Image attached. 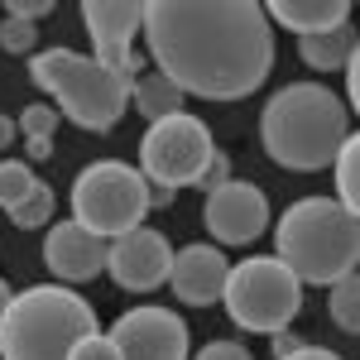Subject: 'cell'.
<instances>
[{
  "label": "cell",
  "mask_w": 360,
  "mask_h": 360,
  "mask_svg": "<svg viewBox=\"0 0 360 360\" xmlns=\"http://www.w3.org/2000/svg\"><path fill=\"white\" fill-rule=\"evenodd\" d=\"M332 173H336V202L346 212H356V202H360V139L356 135L341 139V149H336V159H332Z\"/></svg>",
  "instance_id": "18"
},
{
  "label": "cell",
  "mask_w": 360,
  "mask_h": 360,
  "mask_svg": "<svg viewBox=\"0 0 360 360\" xmlns=\"http://www.w3.org/2000/svg\"><path fill=\"white\" fill-rule=\"evenodd\" d=\"M34 183H39V178H34V168H29L25 159H0V207H5V212L20 207Z\"/></svg>",
  "instance_id": "21"
},
{
  "label": "cell",
  "mask_w": 360,
  "mask_h": 360,
  "mask_svg": "<svg viewBox=\"0 0 360 360\" xmlns=\"http://www.w3.org/2000/svg\"><path fill=\"white\" fill-rule=\"evenodd\" d=\"M298 58H303L307 68H317V72L346 68V63L356 58V25H336V29H327V34L298 39Z\"/></svg>",
  "instance_id": "16"
},
{
  "label": "cell",
  "mask_w": 360,
  "mask_h": 360,
  "mask_svg": "<svg viewBox=\"0 0 360 360\" xmlns=\"http://www.w3.org/2000/svg\"><path fill=\"white\" fill-rule=\"evenodd\" d=\"M10 221L20 226V231H39V226H49V221H53V188H49V183H34L25 202L10 207Z\"/></svg>",
  "instance_id": "20"
},
{
  "label": "cell",
  "mask_w": 360,
  "mask_h": 360,
  "mask_svg": "<svg viewBox=\"0 0 360 360\" xmlns=\"http://www.w3.org/2000/svg\"><path fill=\"white\" fill-rule=\"evenodd\" d=\"M346 120H351V111L341 106V96L332 86L288 82L259 111V144L278 168L317 173V168H332L341 139L351 135Z\"/></svg>",
  "instance_id": "2"
},
{
  "label": "cell",
  "mask_w": 360,
  "mask_h": 360,
  "mask_svg": "<svg viewBox=\"0 0 360 360\" xmlns=\"http://www.w3.org/2000/svg\"><path fill=\"white\" fill-rule=\"evenodd\" d=\"M193 360H255V356H250L240 341H207Z\"/></svg>",
  "instance_id": "27"
},
{
  "label": "cell",
  "mask_w": 360,
  "mask_h": 360,
  "mask_svg": "<svg viewBox=\"0 0 360 360\" xmlns=\"http://www.w3.org/2000/svg\"><path fill=\"white\" fill-rule=\"evenodd\" d=\"M96 307L68 283H34L0 312V360H68V351L96 336Z\"/></svg>",
  "instance_id": "4"
},
{
  "label": "cell",
  "mask_w": 360,
  "mask_h": 360,
  "mask_svg": "<svg viewBox=\"0 0 360 360\" xmlns=\"http://www.w3.org/2000/svg\"><path fill=\"white\" fill-rule=\"evenodd\" d=\"M298 346H303V341H298V336L288 332V327H283V332H274V336H269V351H274V360L293 356V351H298Z\"/></svg>",
  "instance_id": "29"
},
{
  "label": "cell",
  "mask_w": 360,
  "mask_h": 360,
  "mask_svg": "<svg viewBox=\"0 0 360 360\" xmlns=\"http://www.w3.org/2000/svg\"><path fill=\"white\" fill-rule=\"evenodd\" d=\"M20 130H25L29 139H53V130H58V106H25Z\"/></svg>",
  "instance_id": "23"
},
{
  "label": "cell",
  "mask_w": 360,
  "mask_h": 360,
  "mask_svg": "<svg viewBox=\"0 0 360 360\" xmlns=\"http://www.w3.org/2000/svg\"><path fill=\"white\" fill-rule=\"evenodd\" d=\"M283 360H341V356H336V351H327V346H307V341H303L293 356H283Z\"/></svg>",
  "instance_id": "30"
},
{
  "label": "cell",
  "mask_w": 360,
  "mask_h": 360,
  "mask_svg": "<svg viewBox=\"0 0 360 360\" xmlns=\"http://www.w3.org/2000/svg\"><path fill=\"white\" fill-rule=\"evenodd\" d=\"M274 259H283L298 283L332 288L360 264V217L346 212L336 197H303L278 217Z\"/></svg>",
  "instance_id": "3"
},
{
  "label": "cell",
  "mask_w": 360,
  "mask_h": 360,
  "mask_svg": "<svg viewBox=\"0 0 360 360\" xmlns=\"http://www.w3.org/2000/svg\"><path fill=\"white\" fill-rule=\"evenodd\" d=\"M346 111H360V53L346 63V101H341Z\"/></svg>",
  "instance_id": "28"
},
{
  "label": "cell",
  "mask_w": 360,
  "mask_h": 360,
  "mask_svg": "<svg viewBox=\"0 0 360 360\" xmlns=\"http://www.w3.org/2000/svg\"><path fill=\"white\" fill-rule=\"evenodd\" d=\"M120 360H188V322L168 307H130L111 327Z\"/></svg>",
  "instance_id": "9"
},
{
  "label": "cell",
  "mask_w": 360,
  "mask_h": 360,
  "mask_svg": "<svg viewBox=\"0 0 360 360\" xmlns=\"http://www.w3.org/2000/svg\"><path fill=\"white\" fill-rule=\"evenodd\" d=\"M106 245L111 240L82 231L77 221H58L44 240V264L63 283H91L96 274H106Z\"/></svg>",
  "instance_id": "13"
},
{
  "label": "cell",
  "mask_w": 360,
  "mask_h": 360,
  "mask_svg": "<svg viewBox=\"0 0 360 360\" xmlns=\"http://www.w3.org/2000/svg\"><path fill=\"white\" fill-rule=\"evenodd\" d=\"M168 269H173V240L154 226H135L106 245V274L125 293H149L168 283Z\"/></svg>",
  "instance_id": "10"
},
{
  "label": "cell",
  "mask_w": 360,
  "mask_h": 360,
  "mask_svg": "<svg viewBox=\"0 0 360 360\" xmlns=\"http://www.w3.org/2000/svg\"><path fill=\"white\" fill-rule=\"evenodd\" d=\"M221 183H231V154H221V149H217V154H212V164L202 168V178H197L193 188H202V193H217Z\"/></svg>",
  "instance_id": "26"
},
{
  "label": "cell",
  "mask_w": 360,
  "mask_h": 360,
  "mask_svg": "<svg viewBox=\"0 0 360 360\" xmlns=\"http://www.w3.org/2000/svg\"><path fill=\"white\" fill-rule=\"evenodd\" d=\"M82 20L96 44V63L120 72L130 58V39L144 29V0H82Z\"/></svg>",
  "instance_id": "12"
},
{
  "label": "cell",
  "mask_w": 360,
  "mask_h": 360,
  "mask_svg": "<svg viewBox=\"0 0 360 360\" xmlns=\"http://www.w3.org/2000/svg\"><path fill=\"white\" fill-rule=\"evenodd\" d=\"M10 298H15V288H10V278H0V312L10 307Z\"/></svg>",
  "instance_id": "34"
},
{
  "label": "cell",
  "mask_w": 360,
  "mask_h": 360,
  "mask_svg": "<svg viewBox=\"0 0 360 360\" xmlns=\"http://www.w3.org/2000/svg\"><path fill=\"white\" fill-rule=\"evenodd\" d=\"M221 303H226L231 322H236L240 332L274 336L298 317V307H303V283L293 278V269H288L283 259H274V255H250L240 264H231Z\"/></svg>",
  "instance_id": "6"
},
{
  "label": "cell",
  "mask_w": 360,
  "mask_h": 360,
  "mask_svg": "<svg viewBox=\"0 0 360 360\" xmlns=\"http://www.w3.org/2000/svg\"><path fill=\"white\" fill-rule=\"evenodd\" d=\"M130 106L154 125V120H168V115L183 111V91L168 82V77H159V72H139L135 91H130Z\"/></svg>",
  "instance_id": "17"
},
{
  "label": "cell",
  "mask_w": 360,
  "mask_h": 360,
  "mask_svg": "<svg viewBox=\"0 0 360 360\" xmlns=\"http://www.w3.org/2000/svg\"><path fill=\"white\" fill-rule=\"evenodd\" d=\"M173 188H159V183H149V207H173Z\"/></svg>",
  "instance_id": "31"
},
{
  "label": "cell",
  "mask_w": 360,
  "mask_h": 360,
  "mask_svg": "<svg viewBox=\"0 0 360 360\" xmlns=\"http://www.w3.org/2000/svg\"><path fill=\"white\" fill-rule=\"evenodd\" d=\"M58 5L53 0H5V15L10 20H25V25H39V20H49Z\"/></svg>",
  "instance_id": "25"
},
{
  "label": "cell",
  "mask_w": 360,
  "mask_h": 360,
  "mask_svg": "<svg viewBox=\"0 0 360 360\" xmlns=\"http://www.w3.org/2000/svg\"><path fill=\"white\" fill-rule=\"evenodd\" d=\"M154 72L183 96L245 101L274 72V29L259 0H144Z\"/></svg>",
  "instance_id": "1"
},
{
  "label": "cell",
  "mask_w": 360,
  "mask_h": 360,
  "mask_svg": "<svg viewBox=\"0 0 360 360\" xmlns=\"http://www.w3.org/2000/svg\"><path fill=\"white\" fill-rule=\"evenodd\" d=\"M264 20L307 39V34H327L336 25H351V0H269Z\"/></svg>",
  "instance_id": "15"
},
{
  "label": "cell",
  "mask_w": 360,
  "mask_h": 360,
  "mask_svg": "<svg viewBox=\"0 0 360 360\" xmlns=\"http://www.w3.org/2000/svg\"><path fill=\"white\" fill-rule=\"evenodd\" d=\"M226 255L217 245H183L173 250V269H168V288L173 298L188 307H212L221 303V288H226Z\"/></svg>",
  "instance_id": "14"
},
{
  "label": "cell",
  "mask_w": 360,
  "mask_h": 360,
  "mask_svg": "<svg viewBox=\"0 0 360 360\" xmlns=\"http://www.w3.org/2000/svg\"><path fill=\"white\" fill-rule=\"evenodd\" d=\"M68 360H120V351H115V341L111 336H82L72 351H68Z\"/></svg>",
  "instance_id": "24"
},
{
  "label": "cell",
  "mask_w": 360,
  "mask_h": 360,
  "mask_svg": "<svg viewBox=\"0 0 360 360\" xmlns=\"http://www.w3.org/2000/svg\"><path fill=\"white\" fill-rule=\"evenodd\" d=\"M327 312H332V322L341 327L346 336L360 332V278L346 274L332 283V293H327Z\"/></svg>",
  "instance_id": "19"
},
{
  "label": "cell",
  "mask_w": 360,
  "mask_h": 360,
  "mask_svg": "<svg viewBox=\"0 0 360 360\" xmlns=\"http://www.w3.org/2000/svg\"><path fill=\"white\" fill-rule=\"evenodd\" d=\"M144 212H149V183L139 168L120 159H96L72 178V221L101 240L144 226Z\"/></svg>",
  "instance_id": "7"
},
{
  "label": "cell",
  "mask_w": 360,
  "mask_h": 360,
  "mask_svg": "<svg viewBox=\"0 0 360 360\" xmlns=\"http://www.w3.org/2000/svg\"><path fill=\"white\" fill-rule=\"evenodd\" d=\"M217 144H212V130L197 120V115L178 111L168 120H154L144 139H139V173L144 183H159V188H193L202 178V168L212 164Z\"/></svg>",
  "instance_id": "8"
},
{
  "label": "cell",
  "mask_w": 360,
  "mask_h": 360,
  "mask_svg": "<svg viewBox=\"0 0 360 360\" xmlns=\"http://www.w3.org/2000/svg\"><path fill=\"white\" fill-rule=\"evenodd\" d=\"M0 49L5 53H29L39 49V25H25V20H5L0 25Z\"/></svg>",
  "instance_id": "22"
},
{
  "label": "cell",
  "mask_w": 360,
  "mask_h": 360,
  "mask_svg": "<svg viewBox=\"0 0 360 360\" xmlns=\"http://www.w3.org/2000/svg\"><path fill=\"white\" fill-rule=\"evenodd\" d=\"M202 221H207V236L217 245H255L269 231V197L259 193L255 183L231 178L217 193H207Z\"/></svg>",
  "instance_id": "11"
},
{
  "label": "cell",
  "mask_w": 360,
  "mask_h": 360,
  "mask_svg": "<svg viewBox=\"0 0 360 360\" xmlns=\"http://www.w3.org/2000/svg\"><path fill=\"white\" fill-rule=\"evenodd\" d=\"M53 154V139H29V159H49Z\"/></svg>",
  "instance_id": "32"
},
{
  "label": "cell",
  "mask_w": 360,
  "mask_h": 360,
  "mask_svg": "<svg viewBox=\"0 0 360 360\" xmlns=\"http://www.w3.org/2000/svg\"><path fill=\"white\" fill-rule=\"evenodd\" d=\"M29 82L39 91H49L58 101V111L68 120H77V130L91 135H111L120 125V115L130 111V91L135 77L120 68H101L96 58L72 53V49H44L29 58Z\"/></svg>",
  "instance_id": "5"
},
{
  "label": "cell",
  "mask_w": 360,
  "mask_h": 360,
  "mask_svg": "<svg viewBox=\"0 0 360 360\" xmlns=\"http://www.w3.org/2000/svg\"><path fill=\"white\" fill-rule=\"evenodd\" d=\"M5 144H15V120L0 115V149H5Z\"/></svg>",
  "instance_id": "33"
}]
</instances>
